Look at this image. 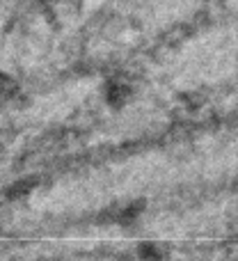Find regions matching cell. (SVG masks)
I'll return each instance as SVG.
<instances>
[{
    "label": "cell",
    "instance_id": "4",
    "mask_svg": "<svg viewBox=\"0 0 238 261\" xmlns=\"http://www.w3.org/2000/svg\"><path fill=\"white\" fill-rule=\"evenodd\" d=\"M35 188V181H18V184H14V186H9L7 188V195L9 197H21V195H28L30 190Z\"/></svg>",
    "mask_w": 238,
    "mask_h": 261
},
{
    "label": "cell",
    "instance_id": "1",
    "mask_svg": "<svg viewBox=\"0 0 238 261\" xmlns=\"http://www.w3.org/2000/svg\"><path fill=\"white\" fill-rule=\"evenodd\" d=\"M170 252L163 243H142L140 245V259L142 261H167Z\"/></svg>",
    "mask_w": 238,
    "mask_h": 261
},
{
    "label": "cell",
    "instance_id": "3",
    "mask_svg": "<svg viewBox=\"0 0 238 261\" xmlns=\"http://www.w3.org/2000/svg\"><path fill=\"white\" fill-rule=\"evenodd\" d=\"M16 94H18V92H16V83H14V78L0 76V99L12 101Z\"/></svg>",
    "mask_w": 238,
    "mask_h": 261
},
{
    "label": "cell",
    "instance_id": "5",
    "mask_svg": "<svg viewBox=\"0 0 238 261\" xmlns=\"http://www.w3.org/2000/svg\"><path fill=\"white\" fill-rule=\"evenodd\" d=\"M202 103H204L202 94H197V92H190V94H186V108H190V110H197Z\"/></svg>",
    "mask_w": 238,
    "mask_h": 261
},
{
    "label": "cell",
    "instance_id": "2",
    "mask_svg": "<svg viewBox=\"0 0 238 261\" xmlns=\"http://www.w3.org/2000/svg\"><path fill=\"white\" fill-rule=\"evenodd\" d=\"M128 96H130V90L126 85H121V83H113V85L105 90V99H108V103H113V106L126 103Z\"/></svg>",
    "mask_w": 238,
    "mask_h": 261
}]
</instances>
